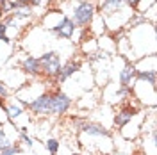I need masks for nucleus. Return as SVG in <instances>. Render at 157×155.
Masks as SVG:
<instances>
[{"instance_id": "obj_1", "label": "nucleus", "mask_w": 157, "mask_h": 155, "mask_svg": "<svg viewBox=\"0 0 157 155\" xmlns=\"http://www.w3.org/2000/svg\"><path fill=\"white\" fill-rule=\"evenodd\" d=\"M39 64H41V71H45L50 77H57L59 71H61V61H59V55L56 52H48L45 54L43 57L39 59Z\"/></svg>"}, {"instance_id": "obj_2", "label": "nucleus", "mask_w": 157, "mask_h": 155, "mask_svg": "<svg viewBox=\"0 0 157 155\" xmlns=\"http://www.w3.org/2000/svg\"><path fill=\"white\" fill-rule=\"evenodd\" d=\"M93 6L89 4V2H82V4H78L77 9H75V14H73V18H75V23L78 25H88L91 18H93Z\"/></svg>"}, {"instance_id": "obj_3", "label": "nucleus", "mask_w": 157, "mask_h": 155, "mask_svg": "<svg viewBox=\"0 0 157 155\" xmlns=\"http://www.w3.org/2000/svg\"><path fill=\"white\" fill-rule=\"evenodd\" d=\"M70 104L71 102H70V98L66 95L57 93V95L50 96V112H54V114H64L68 111Z\"/></svg>"}, {"instance_id": "obj_4", "label": "nucleus", "mask_w": 157, "mask_h": 155, "mask_svg": "<svg viewBox=\"0 0 157 155\" xmlns=\"http://www.w3.org/2000/svg\"><path fill=\"white\" fill-rule=\"evenodd\" d=\"M30 111L36 114H48L50 112V95H43V96L36 98L34 102L29 104Z\"/></svg>"}, {"instance_id": "obj_5", "label": "nucleus", "mask_w": 157, "mask_h": 155, "mask_svg": "<svg viewBox=\"0 0 157 155\" xmlns=\"http://www.w3.org/2000/svg\"><path fill=\"white\" fill-rule=\"evenodd\" d=\"M73 30H75V25H73V21L70 18H64L57 27H54V32H57L61 38H71Z\"/></svg>"}, {"instance_id": "obj_6", "label": "nucleus", "mask_w": 157, "mask_h": 155, "mask_svg": "<svg viewBox=\"0 0 157 155\" xmlns=\"http://www.w3.org/2000/svg\"><path fill=\"white\" fill-rule=\"evenodd\" d=\"M21 68H23V71H27V73H30V75H38V73H41V64H39V59H36V57H27L25 61H23Z\"/></svg>"}, {"instance_id": "obj_7", "label": "nucleus", "mask_w": 157, "mask_h": 155, "mask_svg": "<svg viewBox=\"0 0 157 155\" xmlns=\"http://www.w3.org/2000/svg\"><path fill=\"white\" fill-rule=\"evenodd\" d=\"M136 114V109H121L120 112L116 114V119H114V123H116L118 128H121L123 125H127L128 121H130V118Z\"/></svg>"}, {"instance_id": "obj_8", "label": "nucleus", "mask_w": 157, "mask_h": 155, "mask_svg": "<svg viewBox=\"0 0 157 155\" xmlns=\"http://www.w3.org/2000/svg\"><path fill=\"white\" fill-rule=\"evenodd\" d=\"M78 68H80V62H78V61H75V62H68L64 68H61V71H59L57 78L61 80V82H63V80H66L70 75H73V73H75Z\"/></svg>"}, {"instance_id": "obj_9", "label": "nucleus", "mask_w": 157, "mask_h": 155, "mask_svg": "<svg viewBox=\"0 0 157 155\" xmlns=\"http://www.w3.org/2000/svg\"><path fill=\"white\" fill-rule=\"evenodd\" d=\"M136 75V68H134V64H127L125 66V70L121 71V77H120V80H121V86L127 87L128 84H130V80H132V77Z\"/></svg>"}, {"instance_id": "obj_10", "label": "nucleus", "mask_w": 157, "mask_h": 155, "mask_svg": "<svg viewBox=\"0 0 157 155\" xmlns=\"http://www.w3.org/2000/svg\"><path fill=\"white\" fill-rule=\"evenodd\" d=\"M82 130L88 132V134H93V136H107V130L102 128L100 125H82Z\"/></svg>"}, {"instance_id": "obj_11", "label": "nucleus", "mask_w": 157, "mask_h": 155, "mask_svg": "<svg viewBox=\"0 0 157 155\" xmlns=\"http://www.w3.org/2000/svg\"><path fill=\"white\" fill-rule=\"evenodd\" d=\"M139 78H143V80H148L152 86H155V71L152 70V71H141V73H137Z\"/></svg>"}, {"instance_id": "obj_12", "label": "nucleus", "mask_w": 157, "mask_h": 155, "mask_svg": "<svg viewBox=\"0 0 157 155\" xmlns=\"http://www.w3.org/2000/svg\"><path fill=\"white\" fill-rule=\"evenodd\" d=\"M121 4H123V0H105V2L102 4V7H113V9H118V7H121Z\"/></svg>"}, {"instance_id": "obj_13", "label": "nucleus", "mask_w": 157, "mask_h": 155, "mask_svg": "<svg viewBox=\"0 0 157 155\" xmlns=\"http://www.w3.org/2000/svg\"><path fill=\"white\" fill-rule=\"evenodd\" d=\"M47 148H48L50 153H56L59 150V141L57 139H48V141H47Z\"/></svg>"}, {"instance_id": "obj_14", "label": "nucleus", "mask_w": 157, "mask_h": 155, "mask_svg": "<svg viewBox=\"0 0 157 155\" xmlns=\"http://www.w3.org/2000/svg\"><path fill=\"white\" fill-rule=\"evenodd\" d=\"M20 112H21V107L11 105L9 109H7V116H9L11 119H14V118H16V116H20Z\"/></svg>"}, {"instance_id": "obj_15", "label": "nucleus", "mask_w": 157, "mask_h": 155, "mask_svg": "<svg viewBox=\"0 0 157 155\" xmlns=\"http://www.w3.org/2000/svg\"><path fill=\"white\" fill-rule=\"evenodd\" d=\"M16 152H18V150H16L14 146H4V148L0 150V155H14Z\"/></svg>"}, {"instance_id": "obj_16", "label": "nucleus", "mask_w": 157, "mask_h": 155, "mask_svg": "<svg viewBox=\"0 0 157 155\" xmlns=\"http://www.w3.org/2000/svg\"><path fill=\"white\" fill-rule=\"evenodd\" d=\"M6 29H7V23H0V39L2 41H9L6 36Z\"/></svg>"}, {"instance_id": "obj_17", "label": "nucleus", "mask_w": 157, "mask_h": 155, "mask_svg": "<svg viewBox=\"0 0 157 155\" xmlns=\"http://www.w3.org/2000/svg\"><path fill=\"white\" fill-rule=\"evenodd\" d=\"M4 146H7V141H6V136H4V134L0 132V150H2Z\"/></svg>"}, {"instance_id": "obj_18", "label": "nucleus", "mask_w": 157, "mask_h": 155, "mask_svg": "<svg viewBox=\"0 0 157 155\" xmlns=\"http://www.w3.org/2000/svg\"><path fill=\"white\" fill-rule=\"evenodd\" d=\"M21 2H23V4H27V6H30V4H32V6H38V4H39V0H21Z\"/></svg>"}, {"instance_id": "obj_19", "label": "nucleus", "mask_w": 157, "mask_h": 155, "mask_svg": "<svg viewBox=\"0 0 157 155\" xmlns=\"http://www.w3.org/2000/svg\"><path fill=\"white\" fill-rule=\"evenodd\" d=\"M125 2H127L128 6H132V7H136L137 6V0H125Z\"/></svg>"}, {"instance_id": "obj_20", "label": "nucleus", "mask_w": 157, "mask_h": 155, "mask_svg": "<svg viewBox=\"0 0 157 155\" xmlns=\"http://www.w3.org/2000/svg\"><path fill=\"white\" fill-rule=\"evenodd\" d=\"M0 95H6V87H4L2 82H0Z\"/></svg>"}, {"instance_id": "obj_21", "label": "nucleus", "mask_w": 157, "mask_h": 155, "mask_svg": "<svg viewBox=\"0 0 157 155\" xmlns=\"http://www.w3.org/2000/svg\"><path fill=\"white\" fill-rule=\"evenodd\" d=\"M23 141H25L27 145H30V137H29V136H25V134H23Z\"/></svg>"}, {"instance_id": "obj_22", "label": "nucleus", "mask_w": 157, "mask_h": 155, "mask_svg": "<svg viewBox=\"0 0 157 155\" xmlns=\"http://www.w3.org/2000/svg\"><path fill=\"white\" fill-rule=\"evenodd\" d=\"M6 2H7V0H0V7H2V6H4Z\"/></svg>"}]
</instances>
